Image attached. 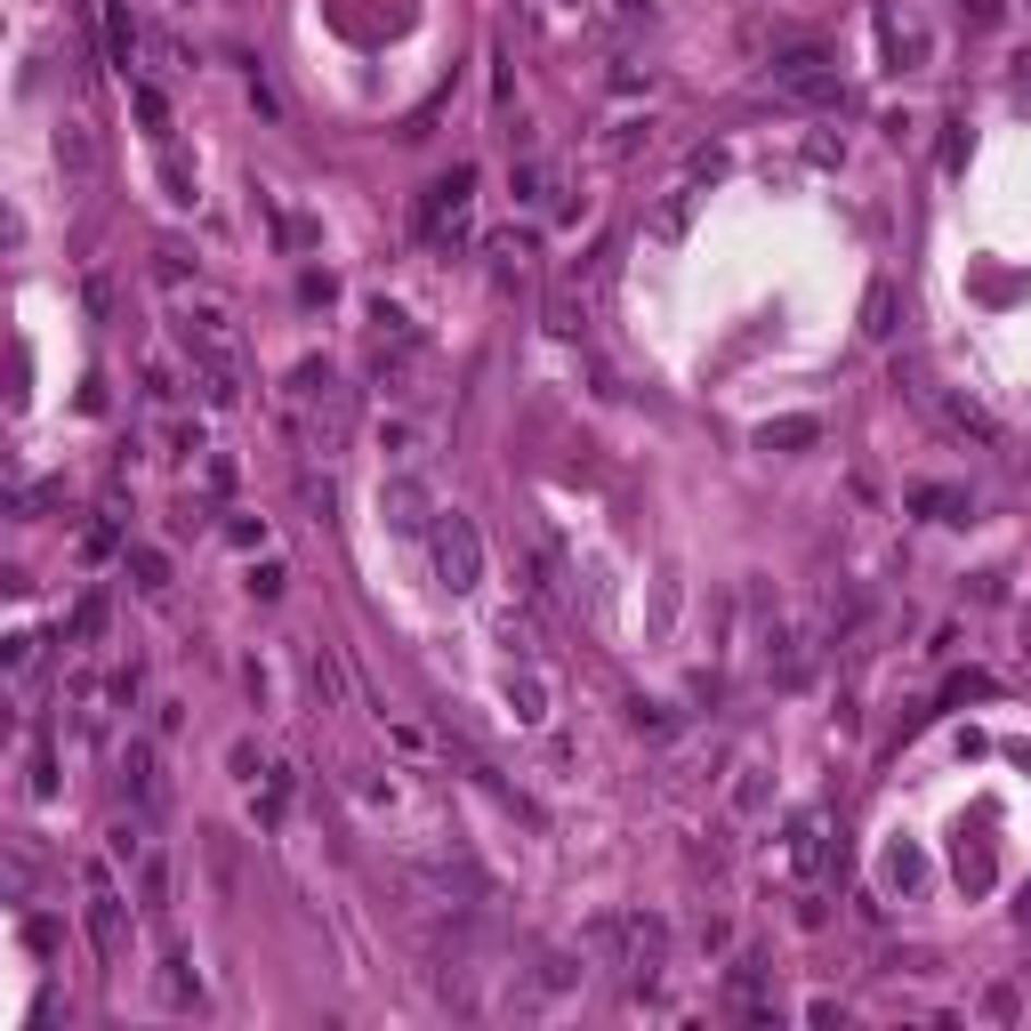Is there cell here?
Here are the masks:
<instances>
[{"mask_svg": "<svg viewBox=\"0 0 1031 1031\" xmlns=\"http://www.w3.org/2000/svg\"><path fill=\"white\" fill-rule=\"evenodd\" d=\"M427 556H436V581H444L451 596L484 589V532H476V516L436 508V524H427Z\"/></svg>", "mask_w": 1031, "mask_h": 1031, "instance_id": "1", "label": "cell"}, {"mask_svg": "<svg viewBox=\"0 0 1031 1031\" xmlns=\"http://www.w3.org/2000/svg\"><path fill=\"white\" fill-rule=\"evenodd\" d=\"M468 202H476V161H451V170L420 194V234H427V242L468 234Z\"/></svg>", "mask_w": 1031, "mask_h": 1031, "instance_id": "2", "label": "cell"}, {"mask_svg": "<svg viewBox=\"0 0 1031 1031\" xmlns=\"http://www.w3.org/2000/svg\"><path fill=\"white\" fill-rule=\"evenodd\" d=\"M774 89L790 97V106H847V81H838V65H830L822 49L774 57Z\"/></svg>", "mask_w": 1031, "mask_h": 1031, "instance_id": "3", "label": "cell"}, {"mask_svg": "<svg viewBox=\"0 0 1031 1031\" xmlns=\"http://www.w3.org/2000/svg\"><path fill=\"white\" fill-rule=\"evenodd\" d=\"M379 508H387V524H396V532H427V524H436V492H427V476H411V468L379 484Z\"/></svg>", "mask_w": 1031, "mask_h": 1031, "instance_id": "4", "label": "cell"}, {"mask_svg": "<svg viewBox=\"0 0 1031 1031\" xmlns=\"http://www.w3.org/2000/svg\"><path fill=\"white\" fill-rule=\"evenodd\" d=\"M89 943H97V959H121V943H130V919H121V895L106 878H89Z\"/></svg>", "mask_w": 1031, "mask_h": 1031, "instance_id": "5", "label": "cell"}, {"mask_svg": "<svg viewBox=\"0 0 1031 1031\" xmlns=\"http://www.w3.org/2000/svg\"><path fill=\"white\" fill-rule=\"evenodd\" d=\"M662 959H669V919L629 911V975H636V983H653V975H662Z\"/></svg>", "mask_w": 1031, "mask_h": 1031, "instance_id": "6", "label": "cell"}, {"mask_svg": "<svg viewBox=\"0 0 1031 1031\" xmlns=\"http://www.w3.org/2000/svg\"><path fill=\"white\" fill-rule=\"evenodd\" d=\"M814 444H822V420H814V411H781V420L757 427V451H781V460H790V451H814Z\"/></svg>", "mask_w": 1031, "mask_h": 1031, "instance_id": "7", "label": "cell"}, {"mask_svg": "<svg viewBox=\"0 0 1031 1031\" xmlns=\"http://www.w3.org/2000/svg\"><path fill=\"white\" fill-rule=\"evenodd\" d=\"M121 798H130V806H154V798H161V766H154L146 741H130V750H121Z\"/></svg>", "mask_w": 1031, "mask_h": 1031, "instance_id": "8", "label": "cell"}, {"mask_svg": "<svg viewBox=\"0 0 1031 1031\" xmlns=\"http://www.w3.org/2000/svg\"><path fill=\"white\" fill-rule=\"evenodd\" d=\"M57 170H65L73 185H89V178H97V137L81 130V121H65V130H57Z\"/></svg>", "mask_w": 1031, "mask_h": 1031, "instance_id": "9", "label": "cell"}, {"mask_svg": "<svg viewBox=\"0 0 1031 1031\" xmlns=\"http://www.w3.org/2000/svg\"><path fill=\"white\" fill-rule=\"evenodd\" d=\"M161 999H170V1007H202V975H194V959H185V951L161 959Z\"/></svg>", "mask_w": 1031, "mask_h": 1031, "instance_id": "10", "label": "cell"}, {"mask_svg": "<svg viewBox=\"0 0 1031 1031\" xmlns=\"http://www.w3.org/2000/svg\"><path fill=\"white\" fill-rule=\"evenodd\" d=\"M911 516H935V524H959V516H967V492H951V484H911Z\"/></svg>", "mask_w": 1031, "mask_h": 1031, "instance_id": "11", "label": "cell"}, {"mask_svg": "<svg viewBox=\"0 0 1031 1031\" xmlns=\"http://www.w3.org/2000/svg\"><path fill=\"white\" fill-rule=\"evenodd\" d=\"M106 57H113V65H130V57H137V16H130V0H106Z\"/></svg>", "mask_w": 1031, "mask_h": 1031, "instance_id": "12", "label": "cell"}, {"mask_svg": "<svg viewBox=\"0 0 1031 1031\" xmlns=\"http://www.w3.org/2000/svg\"><path fill=\"white\" fill-rule=\"evenodd\" d=\"M862 339H895V282H871V299H862Z\"/></svg>", "mask_w": 1031, "mask_h": 1031, "instance_id": "13", "label": "cell"}, {"mask_svg": "<svg viewBox=\"0 0 1031 1031\" xmlns=\"http://www.w3.org/2000/svg\"><path fill=\"white\" fill-rule=\"evenodd\" d=\"M508 701H516V717H524V726H541V717H548V686H541V677H508Z\"/></svg>", "mask_w": 1031, "mask_h": 1031, "instance_id": "14", "label": "cell"}, {"mask_svg": "<svg viewBox=\"0 0 1031 1031\" xmlns=\"http://www.w3.org/2000/svg\"><path fill=\"white\" fill-rule=\"evenodd\" d=\"M130 106H137V121L154 130V146H170V106H161V89H146V81H137V89H130Z\"/></svg>", "mask_w": 1031, "mask_h": 1031, "instance_id": "15", "label": "cell"}, {"mask_svg": "<svg viewBox=\"0 0 1031 1031\" xmlns=\"http://www.w3.org/2000/svg\"><path fill=\"white\" fill-rule=\"evenodd\" d=\"M130 581L146 589V596H154V589H170V556H161V548H130Z\"/></svg>", "mask_w": 1031, "mask_h": 1031, "instance_id": "16", "label": "cell"}, {"mask_svg": "<svg viewBox=\"0 0 1031 1031\" xmlns=\"http://www.w3.org/2000/svg\"><path fill=\"white\" fill-rule=\"evenodd\" d=\"M572 983H581V959L548 951V959H541V992H572Z\"/></svg>", "mask_w": 1031, "mask_h": 1031, "instance_id": "17", "label": "cell"}, {"mask_svg": "<svg viewBox=\"0 0 1031 1031\" xmlns=\"http://www.w3.org/2000/svg\"><path fill=\"white\" fill-rule=\"evenodd\" d=\"M97 629H106V596H81L73 605V645H89Z\"/></svg>", "mask_w": 1031, "mask_h": 1031, "instance_id": "18", "label": "cell"}, {"mask_svg": "<svg viewBox=\"0 0 1031 1031\" xmlns=\"http://www.w3.org/2000/svg\"><path fill=\"white\" fill-rule=\"evenodd\" d=\"M693 202H701V194H693V185H686V194H669V210H662V218H653V234H686V218H693Z\"/></svg>", "mask_w": 1031, "mask_h": 1031, "instance_id": "19", "label": "cell"}, {"mask_svg": "<svg viewBox=\"0 0 1031 1031\" xmlns=\"http://www.w3.org/2000/svg\"><path fill=\"white\" fill-rule=\"evenodd\" d=\"M629 726H636V733H669L677 717L662 709V701H629Z\"/></svg>", "mask_w": 1031, "mask_h": 1031, "instance_id": "20", "label": "cell"}, {"mask_svg": "<svg viewBox=\"0 0 1031 1031\" xmlns=\"http://www.w3.org/2000/svg\"><path fill=\"white\" fill-rule=\"evenodd\" d=\"M299 299H306V306H331V299H339V282L323 275V266H306V275H299Z\"/></svg>", "mask_w": 1031, "mask_h": 1031, "instance_id": "21", "label": "cell"}, {"mask_svg": "<svg viewBox=\"0 0 1031 1031\" xmlns=\"http://www.w3.org/2000/svg\"><path fill=\"white\" fill-rule=\"evenodd\" d=\"M508 185H516V202H548V170H541V161H524Z\"/></svg>", "mask_w": 1031, "mask_h": 1031, "instance_id": "22", "label": "cell"}, {"mask_svg": "<svg viewBox=\"0 0 1031 1031\" xmlns=\"http://www.w3.org/2000/svg\"><path fill=\"white\" fill-rule=\"evenodd\" d=\"M146 911H154V919L170 911V871H161V862H146Z\"/></svg>", "mask_w": 1031, "mask_h": 1031, "instance_id": "23", "label": "cell"}, {"mask_svg": "<svg viewBox=\"0 0 1031 1031\" xmlns=\"http://www.w3.org/2000/svg\"><path fill=\"white\" fill-rule=\"evenodd\" d=\"M548 331L572 339V331H581V306H572V299H548Z\"/></svg>", "mask_w": 1031, "mask_h": 1031, "instance_id": "24", "label": "cell"}, {"mask_svg": "<svg viewBox=\"0 0 1031 1031\" xmlns=\"http://www.w3.org/2000/svg\"><path fill=\"white\" fill-rule=\"evenodd\" d=\"M315 693L339 701V662H331V653H315Z\"/></svg>", "mask_w": 1031, "mask_h": 1031, "instance_id": "25", "label": "cell"}, {"mask_svg": "<svg viewBox=\"0 0 1031 1031\" xmlns=\"http://www.w3.org/2000/svg\"><path fill=\"white\" fill-rule=\"evenodd\" d=\"M733 806H741V814H757V806H766V781H757V774H741V790H733Z\"/></svg>", "mask_w": 1031, "mask_h": 1031, "instance_id": "26", "label": "cell"}, {"mask_svg": "<svg viewBox=\"0 0 1031 1031\" xmlns=\"http://www.w3.org/2000/svg\"><path fill=\"white\" fill-rule=\"evenodd\" d=\"M943 170H967V130L951 121V137H943Z\"/></svg>", "mask_w": 1031, "mask_h": 1031, "instance_id": "27", "label": "cell"}, {"mask_svg": "<svg viewBox=\"0 0 1031 1031\" xmlns=\"http://www.w3.org/2000/svg\"><path fill=\"white\" fill-rule=\"evenodd\" d=\"M154 258H161V282H185V251H178V242H161Z\"/></svg>", "mask_w": 1031, "mask_h": 1031, "instance_id": "28", "label": "cell"}, {"mask_svg": "<svg viewBox=\"0 0 1031 1031\" xmlns=\"http://www.w3.org/2000/svg\"><path fill=\"white\" fill-rule=\"evenodd\" d=\"M282 581H291L282 565H258V572H251V589H258V596H282Z\"/></svg>", "mask_w": 1031, "mask_h": 1031, "instance_id": "29", "label": "cell"}, {"mask_svg": "<svg viewBox=\"0 0 1031 1031\" xmlns=\"http://www.w3.org/2000/svg\"><path fill=\"white\" fill-rule=\"evenodd\" d=\"M379 451H396V460H403V451H411V427H403V420H387V427H379Z\"/></svg>", "mask_w": 1031, "mask_h": 1031, "instance_id": "30", "label": "cell"}, {"mask_svg": "<svg viewBox=\"0 0 1031 1031\" xmlns=\"http://www.w3.org/2000/svg\"><path fill=\"white\" fill-rule=\"evenodd\" d=\"M967 16H975V25H999V0H967Z\"/></svg>", "mask_w": 1031, "mask_h": 1031, "instance_id": "31", "label": "cell"}]
</instances>
